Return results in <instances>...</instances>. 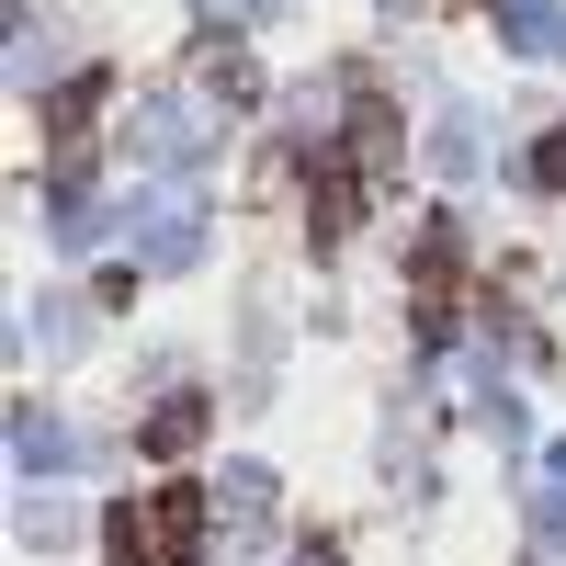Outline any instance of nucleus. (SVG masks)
Instances as JSON below:
<instances>
[{"label": "nucleus", "mask_w": 566, "mask_h": 566, "mask_svg": "<svg viewBox=\"0 0 566 566\" xmlns=\"http://www.w3.org/2000/svg\"><path fill=\"white\" fill-rule=\"evenodd\" d=\"M533 181H544V193H566V125H555V148L533 159Z\"/></svg>", "instance_id": "1"}]
</instances>
